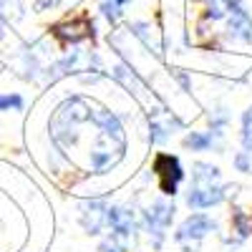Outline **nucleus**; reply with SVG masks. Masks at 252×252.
Here are the masks:
<instances>
[{"mask_svg": "<svg viewBox=\"0 0 252 252\" xmlns=\"http://www.w3.org/2000/svg\"><path fill=\"white\" fill-rule=\"evenodd\" d=\"M106 212H109L106 199H101V197L83 199L78 204V222L89 235H101L106 229Z\"/></svg>", "mask_w": 252, "mask_h": 252, "instance_id": "6e6552de", "label": "nucleus"}, {"mask_svg": "<svg viewBox=\"0 0 252 252\" xmlns=\"http://www.w3.org/2000/svg\"><path fill=\"white\" fill-rule=\"evenodd\" d=\"M229 194H235V184H192L187 192V204L189 209H209L222 204Z\"/></svg>", "mask_w": 252, "mask_h": 252, "instance_id": "423d86ee", "label": "nucleus"}, {"mask_svg": "<svg viewBox=\"0 0 252 252\" xmlns=\"http://www.w3.org/2000/svg\"><path fill=\"white\" fill-rule=\"evenodd\" d=\"M106 227L111 229L114 235L124 237V240H134L136 235V215L131 212L129 207H109L106 212Z\"/></svg>", "mask_w": 252, "mask_h": 252, "instance_id": "1a4fd4ad", "label": "nucleus"}, {"mask_svg": "<svg viewBox=\"0 0 252 252\" xmlns=\"http://www.w3.org/2000/svg\"><path fill=\"white\" fill-rule=\"evenodd\" d=\"M48 35L61 48H73V46H81V43H89V40L94 43L96 40V20L89 13L63 15L61 20H56L48 28Z\"/></svg>", "mask_w": 252, "mask_h": 252, "instance_id": "f257e3e1", "label": "nucleus"}, {"mask_svg": "<svg viewBox=\"0 0 252 252\" xmlns=\"http://www.w3.org/2000/svg\"><path fill=\"white\" fill-rule=\"evenodd\" d=\"M222 136L224 134L209 131V129L207 131H187L182 144H184V149H189V152H209V149H220Z\"/></svg>", "mask_w": 252, "mask_h": 252, "instance_id": "9b49d317", "label": "nucleus"}, {"mask_svg": "<svg viewBox=\"0 0 252 252\" xmlns=\"http://www.w3.org/2000/svg\"><path fill=\"white\" fill-rule=\"evenodd\" d=\"M242 149H252V103L242 114Z\"/></svg>", "mask_w": 252, "mask_h": 252, "instance_id": "dca6fc26", "label": "nucleus"}, {"mask_svg": "<svg viewBox=\"0 0 252 252\" xmlns=\"http://www.w3.org/2000/svg\"><path fill=\"white\" fill-rule=\"evenodd\" d=\"M126 31L131 33L134 40H139L149 56H154V58L164 56L166 40H164V33H161V28L157 23H152V20H131V23L126 26Z\"/></svg>", "mask_w": 252, "mask_h": 252, "instance_id": "0eeeda50", "label": "nucleus"}, {"mask_svg": "<svg viewBox=\"0 0 252 252\" xmlns=\"http://www.w3.org/2000/svg\"><path fill=\"white\" fill-rule=\"evenodd\" d=\"M232 242H245L247 237H252V209H235L232 212Z\"/></svg>", "mask_w": 252, "mask_h": 252, "instance_id": "f8f14e48", "label": "nucleus"}, {"mask_svg": "<svg viewBox=\"0 0 252 252\" xmlns=\"http://www.w3.org/2000/svg\"><path fill=\"white\" fill-rule=\"evenodd\" d=\"M154 177L164 197H174L179 192V184L184 182V166L174 154H157L154 157Z\"/></svg>", "mask_w": 252, "mask_h": 252, "instance_id": "39448f33", "label": "nucleus"}, {"mask_svg": "<svg viewBox=\"0 0 252 252\" xmlns=\"http://www.w3.org/2000/svg\"><path fill=\"white\" fill-rule=\"evenodd\" d=\"M174 212H177V207L172 202H166V199H157L152 202V207L144 212L141 217V224L146 229V235L152 237V245L159 250L164 237H166V229L172 227V220H174Z\"/></svg>", "mask_w": 252, "mask_h": 252, "instance_id": "20e7f679", "label": "nucleus"}, {"mask_svg": "<svg viewBox=\"0 0 252 252\" xmlns=\"http://www.w3.org/2000/svg\"><path fill=\"white\" fill-rule=\"evenodd\" d=\"M235 169L242 174H252V149H242L235 154Z\"/></svg>", "mask_w": 252, "mask_h": 252, "instance_id": "f3484780", "label": "nucleus"}, {"mask_svg": "<svg viewBox=\"0 0 252 252\" xmlns=\"http://www.w3.org/2000/svg\"><path fill=\"white\" fill-rule=\"evenodd\" d=\"M129 240H124V237H119V235H114V232H109L106 237L101 240V245H98V252H129Z\"/></svg>", "mask_w": 252, "mask_h": 252, "instance_id": "4468645a", "label": "nucleus"}, {"mask_svg": "<svg viewBox=\"0 0 252 252\" xmlns=\"http://www.w3.org/2000/svg\"><path fill=\"white\" fill-rule=\"evenodd\" d=\"M217 229L215 220L204 215V212H194L189 215L174 232V242L184 250V252H199V245L207 240V235H212Z\"/></svg>", "mask_w": 252, "mask_h": 252, "instance_id": "f03ea898", "label": "nucleus"}, {"mask_svg": "<svg viewBox=\"0 0 252 252\" xmlns=\"http://www.w3.org/2000/svg\"><path fill=\"white\" fill-rule=\"evenodd\" d=\"M222 38L237 46H252V13L247 10L245 0H229V13L224 18Z\"/></svg>", "mask_w": 252, "mask_h": 252, "instance_id": "7ed1b4c3", "label": "nucleus"}, {"mask_svg": "<svg viewBox=\"0 0 252 252\" xmlns=\"http://www.w3.org/2000/svg\"><path fill=\"white\" fill-rule=\"evenodd\" d=\"M26 98L20 94H10V91H0V111H23Z\"/></svg>", "mask_w": 252, "mask_h": 252, "instance_id": "2eb2a0df", "label": "nucleus"}, {"mask_svg": "<svg viewBox=\"0 0 252 252\" xmlns=\"http://www.w3.org/2000/svg\"><path fill=\"white\" fill-rule=\"evenodd\" d=\"M129 5H131V0H96V15L109 28H116L126 18V8Z\"/></svg>", "mask_w": 252, "mask_h": 252, "instance_id": "9d476101", "label": "nucleus"}, {"mask_svg": "<svg viewBox=\"0 0 252 252\" xmlns=\"http://www.w3.org/2000/svg\"><path fill=\"white\" fill-rule=\"evenodd\" d=\"M220 182H222L220 166L207 161H197L192 166V184H220Z\"/></svg>", "mask_w": 252, "mask_h": 252, "instance_id": "ddd939ff", "label": "nucleus"}]
</instances>
